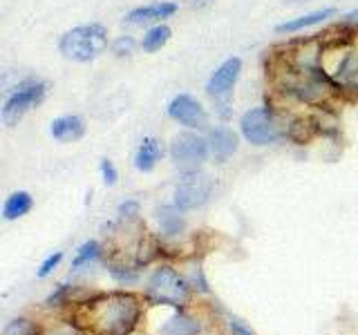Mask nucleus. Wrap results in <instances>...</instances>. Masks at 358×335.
<instances>
[{
    "label": "nucleus",
    "instance_id": "8",
    "mask_svg": "<svg viewBox=\"0 0 358 335\" xmlns=\"http://www.w3.org/2000/svg\"><path fill=\"white\" fill-rule=\"evenodd\" d=\"M168 114H171L177 123H182L186 128H195V130H201L206 128V112L201 107L193 96L188 94H179L171 100V105H168Z\"/></svg>",
    "mask_w": 358,
    "mask_h": 335
},
{
    "label": "nucleus",
    "instance_id": "18",
    "mask_svg": "<svg viewBox=\"0 0 358 335\" xmlns=\"http://www.w3.org/2000/svg\"><path fill=\"white\" fill-rule=\"evenodd\" d=\"M168 40H171V29H168L166 25H155L152 29L145 31L141 47L145 52H157V50H162Z\"/></svg>",
    "mask_w": 358,
    "mask_h": 335
},
{
    "label": "nucleus",
    "instance_id": "29",
    "mask_svg": "<svg viewBox=\"0 0 358 335\" xmlns=\"http://www.w3.org/2000/svg\"><path fill=\"white\" fill-rule=\"evenodd\" d=\"M289 3H307V0H289Z\"/></svg>",
    "mask_w": 358,
    "mask_h": 335
},
{
    "label": "nucleus",
    "instance_id": "9",
    "mask_svg": "<svg viewBox=\"0 0 358 335\" xmlns=\"http://www.w3.org/2000/svg\"><path fill=\"white\" fill-rule=\"evenodd\" d=\"M242 70V61L240 59H229L227 63H222L217 67V72L210 76V81L206 85V92L213 98H229L231 89L235 85Z\"/></svg>",
    "mask_w": 358,
    "mask_h": 335
},
{
    "label": "nucleus",
    "instance_id": "3",
    "mask_svg": "<svg viewBox=\"0 0 358 335\" xmlns=\"http://www.w3.org/2000/svg\"><path fill=\"white\" fill-rule=\"evenodd\" d=\"M145 295L155 304H168V306H184L188 299V286L182 277H179L173 268L162 266L152 273Z\"/></svg>",
    "mask_w": 358,
    "mask_h": 335
},
{
    "label": "nucleus",
    "instance_id": "13",
    "mask_svg": "<svg viewBox=\"0 0 358 335\" xmlns=\"http://www.w3.org/2000/svg\"><path fill=\"white\" fill-rule=\"evenodd\" d=\"M162 156V145L157 143V139H143L137 154H134V168L141 172H150L152 168L157 165V161H159Z\"/></svg>",
    "mask_w": 358,
    "mask_h": 335
},
{
    "label": "nucleus",
    "instance_id": "25",
    "mask_svg": "<svg viewBox=\"0 0 358 335\" xmlns=\"http://www.w3.org/2000/svg\"><path fill=\"white\" fill-rule=\"evenodd\" d=\"M43 335H81L74 327H70V324H61V327H54V329H48Z\"/></svg>",
    "mask_w": 358,
    "mask_h": 335
},
{
    "label": "nucleus",
    "instance_id": "6",
    "mask_svg": "<svg viewBox=\"0 0 358 335\" xmlns=\"http://www.w3.org/2000/svg\"><path fill=\"white\" fill-rule=\"evenodd\" d=\"M208 154V141L197 137V134H179L175 137L173 145H171V156L177 168L182 170H195V168L206 159Z\"/></svg>",
    "mask_w": 358,
    "mask_h": 335
},
{
    "label": "nucleus",
    "instance_id": "28",
    "mask_svg": "<svg viewBox=\"0 0 358 335\" xmlns=\"http://www.w3.org/2000/svg\"><path fill=\"white\" fill-rule=\"evenodd\" d=\"M213 0H193V7H206Z\"/></svg>",
    "mask_w": 358,
    "mask_h": 335
},
{
    "label": "nucleus",
    "instance_id": "11",
    "mask_svg": "<svg viewBox=\"0 0 358 335\" xmlns=\"http://www.w3.org/2000/svg\"><path fill=\"white\" fill-rule=\"evenodd\" d=\"M208 148H210L213 156L222 163L238 150V137H235V132L229 128H215L208 134Z\"/></svg>",
    "mask_w": 358,
    "mask_h": 335
},
{
    "label": "nucleus",
    "instance_id": "20",
    "mask_svg": "<svg viewBox=\"0 0 358 335\" xmlns=\"http://www.w3.org/2000/svg\"><path fill=\"white\" fill-rule=\"evenodd\" d=\"M159 221H162V226H164V232H166V234H177L179 230H182V226H184L182 219H179L177 215H173V212L168 210V208L162 210Z\"/></svg>",
    "mask_w": 358,
    "mask_h": 335
},
{
    "label": "nucleus",
    "instance_id": "2",
    "mask_svg": "<svg viewBox=\"0 0 358 335\" xmlns=\"http://www.w3.org/2000/svg\"><path fill=\"white\" fill-rule=\"evenodd\" d=\"M108 47V29L103 25H83L74 27L61 38V52L65 59L87 63L103 54Z\"/></svg>",
    "mask_w": 358,
    "mask_h": 335
},
{
    "label": "nucleus",
    "instance_id": "26",
    "mask_svg": "<svg viewBox=\"0 0 358 335\" xmlns=\"http://www.w3.org/2000/svg\"><path fill=\"white\" fill-rule=\"evenodd\" d=\"M227 329H229L231 335H255V333H251L249 329H246L244 324H240L238 320H229L227 322Z\"/></svg>",
    "mask_w": 358,
    "mask_h": 335
},
{
    "label": "nucleus",
    "instance_id": "15",
    "mask_svg": "<svg viewBox=\"0 0 358 335\" xmlns=\"http://www.w3.org/2000/svg\"><path fill=\"white\" fill-rule=\"evenodd\" d=\"M336 81L345 87H358V54L352 52L347 54L345 59L341 61L338 70H336Z\"/></svg>",
    "mask_w": 358,
    "mask_h": 335
},
{
    "label": "nucleus",
    "instance_id": "10",
    "mask_svg": "<svg viewBox=\"0 0 358 335\" xmlns=\"http://www.w3.org/2000/svg\"><path fill=\"white\" fill-rule=\"evenodd\" d=\"M175 11H177L175 3H152L139 9H132L126 16V22L128 25H148V22H157V20L173 16Z\"/></svg>",
    "mask_w": 358,
    "mask_h": 335
},
{
    "label": "nucleus",
    "instance_id": "19",
    "mask_svg": "<svg viewBox=\"0 0 358 335\" xmlns=\"http://www.w3.org/2000/svg\"><path fill=\"white\" fill-rule=\"evenodd\" d=\"M96 255H99V244L96 241H87V244H83L81 248L76 251V257L72 260V266L74 268H81L83 264L92 262Z\"/></svg>",
    "mask_w": 358,
    "mask_h": 335
},
{
    "label": "nucleus",
    "instance_id": "17",
    "mask_svg": "<svg viewBox=\"0 0 358 335\" xmlns=\"http://www.w3.org/2000/svg\"><path fill=\"white\" fill-rule=\"evenodd\" d=\"M31 210V197L27 193H14L11 197H7L5 201V208H3V215L5 219H18L22 215H27Z\"/></svg>",
    "mask_w": 358,
    "mask_h": 335
},
{
    "label": "nucleus",
    "instance_id": "23",
    "mask_svg": "<svg viewBox=\"0 0 358 335\" xmlns=\"http://www.w3.org/2000/svg\"><path fill=\"white\" fill-rule=\"evenodd\" d=\"M101 174H103V181L108 186L117 184V168H115V163H112V161H108V159L101 161Z\"/></svg>",
    "mask_w": 358,
    "mask_h": 335
},
{
    "label": "nucleus",
    "instance_id": "5",
    "mask_svg": "<svg viewBox=\"0 0 358 335\" xmlns=\"http://www.w3.org/2000/svg\"><path fill=\"white\" fill-rule=\"evenodd\" d=\"M242 134L255 145H268L278 139V126L273 114L266 107H253L242 117Z\"/></svg>",
    "mask_w": 358,
    "mask_h": 335
},
{
    "label": "nucleus",
    "instance_id": "22",
    "mask_svg": "<svg viewBox=\"0 0 358 335\" xmlns=\"http://www.w3.org/2000/svg\"><path fill=\"white\" fill-rule=\"evenodd\" d=\"M61 260H63V253H56V255H50L48 260H45L43 264H41V268H38V277H48L56 266L61 264Z\"/></svg>",
    "mask_w": 358,
    "mask_h": 335
},
{
    "label": "nucleus",
    "instance_id": "12",
    "mask_svg": "<svg viewBox=\"0 0 358 335\" xmlns=\"http://www.w3.org/2000/svg\"><path fill=\"white\" fill-rule=\"evenodd\" d=\"M85 132V126H83V119L78 117H61L52 123V137L59 139V141H76L81 139Z\"/></svg>",
    "mask_w": 358,
    "mask_h": 335
},
{
    "label": "nucleus",
    "instance_id": "21",
    "mask_svg": "<svg viewBox=\"0 0 358 335\" xmlns=\"http://www.w3.org/2000/svg\"><path fill=\"white\" fill-rule=\"evenodd\" d=\"M3 335H38V331L34 329V324H29L27 320H16L3 331Z\"/></svg>",
    "mask_w": 358,
    "mask_h": 335
},
{
    "label": "nucleus",
    "instance_id": "27",
    "mask_svg": "<svg viewBox=\"0 0 358 335\" xmlns=\"http://www.w3.org/2000/svg\"><path fill=\"white\" fill-rule=\"evenodd\" d=\"M121 212H123V215H126V212H137V204H134V201H130V204L121 206Z\"/></svg>",
    "mask_w": 358,
    "mask_h": 335
},
{
    "label": "nucleus",
    "instance_id": "4",
    "mask_svg": "<svg viewBox=\"0 0 358 335\" xmlns=\"http://www.w3.org/2000/svg\"><path fill=\"white\" fill-rule=\"evenodd\" d=\"M45 92H48V89H45V83H41V81H27L20 87H16L14 92L7 96L5 105H3L5 126H14V123H18L27 110L36 107L41 103L45 98Z\"/></svg>",
    "mask_w": 358,
    "mask_h": 335
},
{
    "label": "nucleus",
    "instance_id": "16",
    "mask_svg": "<svg viewBox=\"0 0 358 335\" xmlns=\"http://www.w3.org/2000/svg\"><path fill=\"white\" fill-rule=\"evenodd\" d=\"M334 16V9H320V11H313V14H307V16H300L296 20H287L282 25H278L275 29L280 34H291V31H298V29H305V27H311V25H318L324 18Z\"/></svg>",
    "mask_w": 358,
    "mask_h": 335
},
{
    "label": "nucleus",
    "instance_id": "24",
    "mask_svg": "<svg viewBox=\"0 0 358 335\" xmlns=\"http://www.w3.org/2000/svg\"><path fill=\"white\" fill-rule=\"evenodd\" d=\"M132 47H134V40L130 38V36H121V38H117L115 40V54H119V56H126V54H132Z\"/></svg>",
    "mask_w": 358,
    "mask_h": 335
},
{
    "label": "nucleus",
    "instance_id": "1",
    "mask_svg": "<svg viewBox=\"0 0 358 335\" xmlns=\"http://www.w3.org/2000/svg\"><path fill=\"white\" fill-rule=\"evenodd\" d=\"M90 335H130L139 320V302L130 293H110L87 302L76 313Z\"/></svg>",
    "mask_w": 358,
    "mask_h": 335
},
{
    "label": "nucleus",
    "instance_id": "7",
    "mask_svg": "<svg viewBox=\"0 0 358 335\" xmlns=\"http://www.w3.org/2000/svg\"><path fill=\"white\" fill-rule=\"evenodd\" d=\"M210 193H213V181L206 174L188 172L175 190V206L182 210L197 208L201 204H206Z\"/></svg>",
    "mask_w": 358,
    "mask_h": 335
},
{
    "label": "nucleus",
    "instance_id": "14",
    "mask_svg": "<svg viewBox=\"0 0 358 335\" xmlns=\"http://www.w3.org/2000/svg\"><path fill=\"white\" fill-rule=\"evenodd\" d=\"M197 333H199V324L184 315V313H175L166 322V327L159 331V335H197Z\"/></svg>",
    "mask_w": 358,
    "mask_h": 335
}]
</instances>
